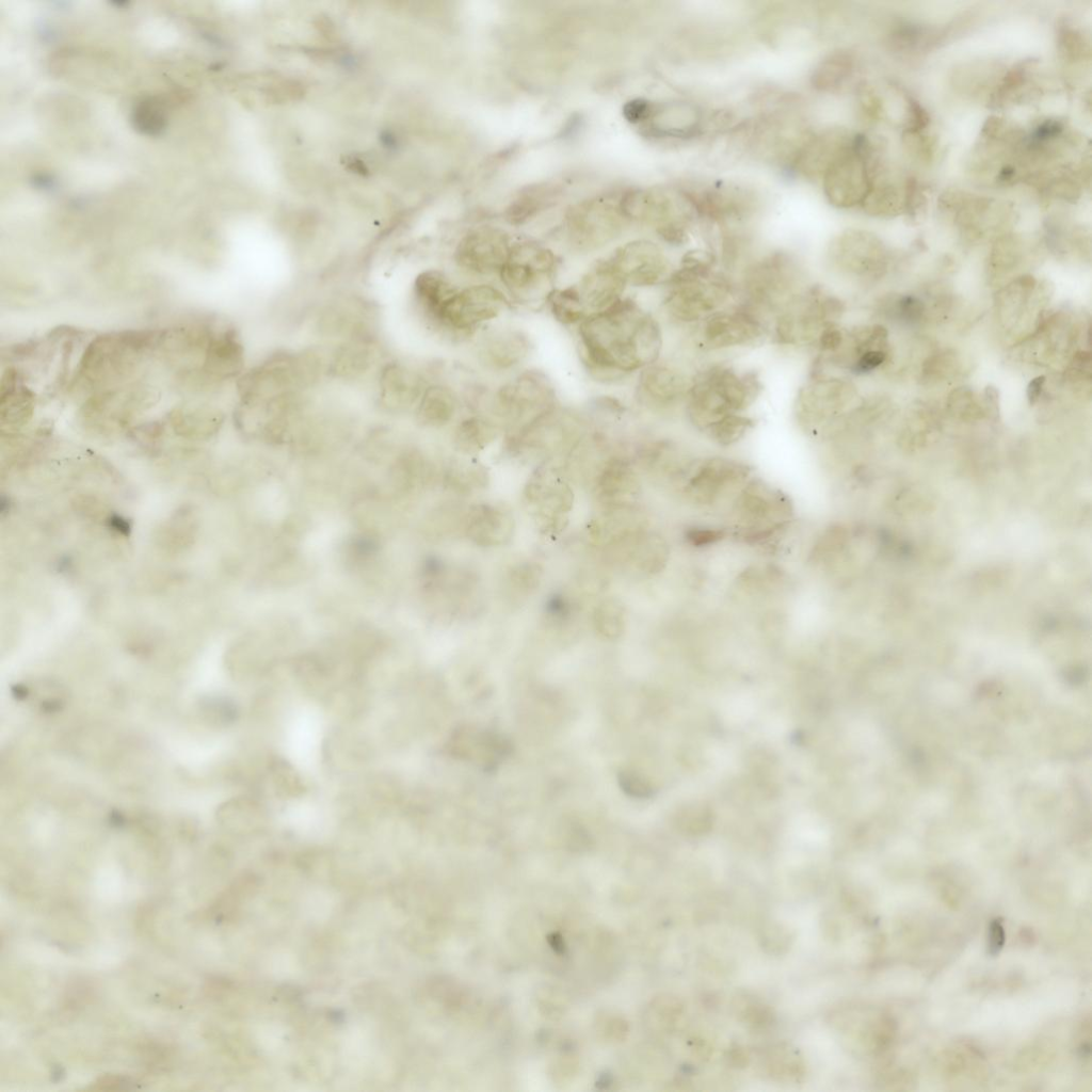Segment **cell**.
Wrapping results in <instances>:
<instances>
[{
	"mask_svg": "<svg viewBox=\"0 0 1092 1092\" xmlns=\"http://www.w3.org/2000/svg\"><path fill=\"white\" fill-rule=\"evenodd\" d=\"M626 624V607L616 597H606L593 609V628L605 640L614 641L620 639L625 632Z\"/></svg>",
	"mask_w": 1092,
	"mask_h": 1092,
	"instance_id": "obj_47",
	"label": "cell"
},
{
	"mask_svg": "<svg viewBox=\"0 0 1092 1092\" xmlns=\"http://www.w3.org/2000/svg\"><path fill=\"white\" fill-rule=\"evenodd\" d=\"M844 129L828 128L810 135L798 149L793 164L806 177H822L829 165L852 143Z\"/></svg>",
	"mask_w": 1092,
	"mask_h": 1092,
	"instance_id": "obj_38",
	"label": "cell"
},
{
	"mask_svg": "<svg viewBox=\"0 0 1092 1092\" xmlns=\"http://www.w3.org/2000/svg\"><path fill=\"white\" fill-rule=\"evenodd\" d=\"M661 288V318L669 325L687 331L737 299L735 278L719 269L709 248L685 252Z\"/></svg>",
	"mask_w": 1092,
	"mask_h": 1092,
	"instance_id": "obj_2",
	"label": "cell"
},
{
	"mask_svg": "<svg viewBox=\"0 0 1092 1092\" xmlns=\"http://www.w3.org/2000/svg\"><path fill=\"white\" fill-rule=\"evenodd\" d=\"M152 392L145 388L114 389L93 396L82 407L86 424L108 428L125 424L141 410L150 406Z\"/></svg>",
	"mask_w": 1092,
	"mask_h": 1092,
	"instance_id": "obj_32",
	"label": "cell"
},
{
	"mask_svg": "<svg viewBox=\"0 0 1092 1092\" xmlns=\"http://www.w3.org/2000/svg\"><path fill=\"white\" fill-rule=\"evenodd\" d=\"M464 412L459 386L438 378L428 384L412 414L420 428L440 430L453 425Z\"/></svg>",
	"mask_w": 1092,
	"mask_h": 1092,
	"instance_id": "obj_35",
	"label": "cell"
},
{
	"mask_svg": "<svg viewBox=\"0 0 1092 1092\" xmlns=\"http://www.w3.org/2000/svg\"><path fill=\"white\" fill-rule=\"evenodd\" d=\"M961 360L957 351L945 349L929 355L922 363L920 380L924 383H937L957 375Z\"/></svg>",
	"mask_w": 1092,
	"mask_h": 1092,
	"instance_id": "obj_51",
	"label": "cell"
},
{
	"mask_svg": "<svg viewBox=\"0 0 1092 1092\" xmlns=\"http://www.w3.org/2000/svg\"><path fill=\"white\" fill-rule=\"evenodd\" d=\"M768 336V322L745 305L735 301L688 330L686 348L694 356L722 355L754 348Z\"/></svg>",
	"mask_w": 1092,
	"mask_h": 1092,
	"instance_id": "obj_13",
	"label": "cell"
},
{
	"mask_svg": "<svg viewBox=\"0 0 1092 1092\" xmlns=\"http://www.w3.org/2000/svg\"><path fill=\"white\" fill-rule=\"evenodd\" d=\"M693 372L678 359L664 357L643 368L633 379V408L663 421L684 416Z\"/></svg>",
	"mask_w": 1092,
	"mask_h": 1092,
	"instance_id": "obj_17",
	"label": "cell"
},
{
	"mask_svg": "<svg viewBox=\"0 0 1092 1092\" xmlns=\"http://www.w3.org/2000/svg\"><path fill=\"white\" fill-rule=\"evenodd\" d=\"M592 489L600 508L637 504L642 485L632 460L617 450L598 472Z\"/></svg>",
	"mask_w": 1092,
	"mask_h": 1092,
	"instance_id": "obj_31",
	"label": "cell"
},
{
	"mask_svg": "<svg viewBox=\"0 0 1092 1092\" xmlns=\"http://www.w3.org/2000/svg\"><path fill=\"white\" fill-rule=\"evenodd\" d=\"M574 284L589 316L609 308L628 294L627 285L608 254L594 259Z\"/></svg>",
	"mask_w": 1092,
	"mask_h": 1092,
	"instance_id": "obj_33",
	"label": "cell"
},
{
	"mask_svg": "<svg viewBox=\"0 0 1092 1092\" xmlns=\"http://www.w3.org/2000/svg\"><path fill=\"white\" fill-rule=\"evenodd\" d=\"M439 370L401 358L384 360L374 375L375 406L387 415L413 413L428 384L441 378Z\"/></svg>",
	"mask_w": 1092,
	"mask_h": 1092,
	"instance_id": "obj_23",
	"label": "cell"
},
{
	"mask_svg": "<svg viewBox=\"0 0 1092 1092\" xmlns=\"http://www.w3.org/2000/svg\"><path fill=\"white\" fill-rule=\"evenodd\" d=\"M448 749L452 756L477 762L485 771H493L511 755L513 745L509 738L499 733L461 726L452 733Z\"/></svg>",
	"mask_w": 1092,
	"mask_h": 1092,
	"instance_id": "obj_34",
	"label": "cell"
},
{
	"mask_svg": "<svg viewBox=\"0 0 1092 1092\" xmlns=\"http://www.w3.org/2000/svg\"><path fill=\"white\" fill-rule=\"evenodd\" d=\"M503 433L502 427L491 416L465 411L452 425L451 441L463 456L476 457Z\"/></svg>",
	"mask_w": 1092,
	"mask_h": 1092,
	"instance_id": "obj_39",
	"label": "cell"
},
{
	"mask_svg": "<svg viewBox=\"0 0 1092 1092\" xmlns=\"http://www.w3.org/2000/svg\"><path fill=\"white\" fill-rule=\"evenodd\" d=\"M592 427L585 407L560 402L526 425L504 433V449L511 456L541 464L565 455Z\"/></svg>",
	"mask_w": 1092,
	"mask_h": 1092,
	"instance_id": "obj_9",
	"label": "cell"
},
{
	"mask_svg": "<svg viewBox=\"0 0 1092 1092\" xmlns=\"http://www.w3.org/2000/svg\"><path fill=\"white\" fill-rule=\"evenodd\" d=\"M513 240L498 226L473 227L454 244L449 271L464 283H497Z\"/></svg>",
	"mask_w": 1092,
	"mask_h": 1092,
	"instance_id": "obj_21",
	"label": "cell"
},
{
	"mask_svg": "<svg viewBox=\"0 0 1092 1092\" xmlns=\"http://www.w3.org/2000/svg\"><path fill=\"white\" fill-rule=\"evenodd\" d=\"M853 58L846 51H835L824 57L814 68L812 84L822 92L838 90L853 70Z\"/></svg>",
	"mask_w": 1092,
	"mask_h": 1092,
	"instance_id": "obj_46",
	"label": "cell"
},
{
	"mask_svg": "<svg viewBox=\"0 0 1092 1092\" xmlns=\"http://www.w3.org/2000/svg\"><path fill=\"white\" fill-rule=\"evenodd\" d=\"M611 565L631 577L645 579L661 573L670 558L667 540L649 528L603 549Z\"/></svg>",
	"mask_w": 1092,
	"mask_h": 1092,
	"instance_id": "obj_26",
	"label": "cell"
},
{
	"mask_svg": "<svg viewBox=\"0 0 1092 1092\" xmlns=\"http://www.w3.org/2000/svg\"><path fill=\"white\" fill-rule=\"evenodd\" d=\"M324 380V358L309 346L269 354L238 378L237 388L240 404L256 405L286 391H312Z\"/></svg>",
	"mask_w": 1092,
	"mask_h": 1092,
	"instance_id": "obj_6",
	"label": "cell"
},
{
	"mask_svg": "<svg viewBox=\"0 0 1092 1092\" xmlns=\"http://www.w3.org/2000/svg\"><path fill=\"white\" fill-rule=\"evenodd\" d=\"M561 268L562 259L552 247L535 239H514L497 284L513 307H544Z\"/></svg>",
	"mask_w": 1092,
	"mask_h": 1092,
	"instance_id": "obj_8",
	"label": "cell"
},
{
	"mask_svg": "<svg viewBox=\"0 0 1092 1092\" xmlns=\"http://www.w3.org/2000/svg\"><path fill=\"white\" fill-rule=\"evenodd\" d=\"M513 308L497 283L456 278L419 317L443 341L468 346L483 328L504 319Z\"/></svg>",
	"mask_w": 1092,
	"mask_h": 1092,
	"instance_id": "obj_3",
	"label": "cell"
},
{
	"mask_svg": "<svg viewBox=\"0 0 1092 1092\" xmlns=\"http://www.w3.org/2000/svg\"><path fill=\"white\" fill-rule=\"evenodd\" d=\"M314 331L321 339L333 343L376 337L367 305L351 296L324 303L316 312Z\"/></svg>",
	"mask_w": 1092,
	"mask_h": 1092,
	"instance_id": "obj_28",
	"label": "cell"
},
{
	"mask_svg": "<svg viewBox=\"0 0 1092 1092\" xmlns=\"http://www.w3.org/2000/svg\"><path fill=\"white\" fill-rule=\"evenodd\" d=\"M858 402V389L849 376L832 372L808 374L794 397L792 416L805 435L823 440Z\"/></svg>",
	"mask_w": 1092,
	"mask_h": 1092,
	"instance_id": "obj_11",
	"label": "cell"
},
{
	"mask_svg": "<svg viewBox=\"0 0 1092 1092\" xmlns=\"http://www.w3.org/2000/svg\"><path fill=\"white\" fill-rule=\"evenodd\" d=\"M489 479L487 467L477 457L457 459L447 470L448 485L463 496L475 495L485 489Z\"/></svg>",
	"mask_w": 1092,
	"mask_h": 1092,
	"instance_id": "obj_45",
	"label": "cell"
},
{
	"mask_svg": "<svg viewBox=\"0 0 1092 1092\" xmlns=\"http://www.w3.org/2000/svg\"><path fill=\"white\" fill-rule=\"evenodd\" d=\"M888 262L883 242L873 234L855 228L834 236L823 257V268L831 277L857 288H866L880 280Z\"/></svg>",
	"mask_w": 1092,
	"mask_h": 1092,
	"instance_id": "obj_15",
	"label": "cell"
},
{
	"mask_svg": "<svg viewBox=\"0 0 1092 1092\" xmlns=\"http://www.w3.org/2000/svg\"><path fill=\"white\" fill-rule=\"evenodd\" d=\"M737 1008L742 1021L754 1028H762L772 1021V1012L762 1003L749 997H742V1001L738 1003Z\"/></svg>",
	"mask_w": 1092,
	"mask_h": 1092,
	"instance_id": "obj_57",
	"label": "cell"
},
{
	"mask_svg": "<svg viewBox=\"0 0 1092 1092\" xmlns=\"http://www.w3.org/2000/svg\"><path fill=\"white\" fill-rule=\"evenodd\" d=\"M573 333L584 373L599 385L630 381L662 357L661 319L629 294L587 317Z\"/></svg>",
	"mask_w": 1092,
	"mask_h": 1092,
	"instance_id": "obj_1",
	"label": "cell"
},
{
	"mask_svg": "<svg viewBox=\"0 0 1092 1092\" xmlns=\"http://www.w3.org/2000/svg\"><path fill=\"white\" fill-rule=\"evenodd\" d=\"M134 122L145 132L156 133L164 127V108L154 99H144L134 110Z\"/></svg>",
	"mask_w": 1092,
	"mask_h": 1092,
	"instance_id": "obj_53",
	"label": "cell"
},
{
	"mask_svg": "<svg viewBox=\"0 0 1092 1092\" xmlns=\"http://www.w3.org/2000/svg\"><path fill=\"white\" fill-rule=\"evenodd\" d=\"M770 1061V1072L776 1076L797 1077L802 1074V1064L798 1060V1056L787 1048H777L772 1055Z\"/></svg>",
	"mask_w": 1092,
	"mask_h": 1092,
	"instance_id": "obj_56",
	"label": "cell"
},
{
	"mask_svg": "<svg viewBox=\"0 0 1092 1092\" xmlns=\"http://www.w3.org/2000/svg\"><path fill=\"white\" fill-rule=\"evenodd\" d=\"M620 788L630 798L648 799L654 796L652 783L637 771L624 769L617 774Z\"/></svg>",
	"mask_w": 1092,
	"mask_h": 1092,
	"instance_id": "obj_54",
	"label": "cell"
},
{
	"mask_svg": "<svg viewBox=\"0 0 1092 1092\" xmlns=\"http://www.w3.org/2000/svg\"><path fill=\"white\" fill-rule=\"evenodd\" d=\"M579 613L576 598L565 591L550 593L543 605V619L551 628H562L573 622Z\"/></svg>",
	"mask_w": 1092,
	"mask_h": 1092,
	"instance_id": "obj_50",
	"label": "cell"
},
{
	"mask_svg": "<svg viewBox=\"0 0 1092 1092\" xmlns=\"http://www.w3.org/2000/svg\"><path fill=\"white\" fill-rule=\"evenodd\" d=\"M712 809L702 802H690L680 806L675 815V825L682 834L701 836L708 833L713 825Z\"/></svg>",
	"mask_w": 1092,
	"mask_h": 1092,
	"instance_id": "obj_49",
	"label": "cell"
},
{
	"mask_svg": "<svg viewBox=\"0 0 1092 1092\" xmlns=\"http://www.w3.org/2000/svg\"><path fill=\"white\" fill-rule=\"evenodd\" d=\"M846 311L841 296L813 282L770 321L768 338L783 349H814L823 330L840 323Z\"/></svg>",
	"mask_w": 1092,
	"mask_h": 1092,
	"instance_id": "obj_10",
	"label": "cell"
},
{
	"mask_svg": "<svg viewBox=\"0 0 1092 1092\" xmlns=\"http://www.w3.org/2000/svg\"><path fill=\"white\" fill-rule=\"evenodd\" d=\"M793 517V505L780 488L752 477L728 505L734 534L750 544L769 541Z\"/></svg>",
	"mask_w": 1092,
	"mask_h": 1092,
	"instance_id": "obj_12",
	"label": "cell"
},
{
	"mask_svg": "<svg viewBox=\"0 0 1092 1092\" xmlns=\"http://www.w3.org/2000/svg\"><path fill=\"white\" fill-rule=\"evenodd\" d=\"M727 534V530L721 527L713 526H692L685 531L686 542L696 548L707 547L722 541Z\"/></svg>",
	"mask_w": 1092,
	"mask_h": 1092,
	"instance_id": "obj_55",
	"label": "cell"
},
{
	"mask_svg": "<svg viewBox=\"0 0 1092 1092\" xmlns=\"http://www.w3.org/2000/svg\"><path fill=\"white\" fill-rule=\"evenodd\" d=\"M752 467L737 459L712 455L695 459L678 494L697 509H717L733 501L752 478Z\"/></svg>",
	"mask_w": 1092,
	"mask_h": 1092,
	"instance_id": "obj_20",
	"label": "cell"
},
{
	"mask_svg": "<svg viewBox=\"0 0 1092 1092\" xmlns=\"http://www.w3.org/2000/svg\"><path fill=\"white\" fill-rule=\"evenodd\" d=\"M755 425V417L748 413L733 414L710 425L703 434L719 447H729L744 438Z\"/></svg>",
	"mask_w": 1092,
	"mask_h": 1092,
	"instance_id": "obj_48",
	"label": "cell"
},
{
	"mask_svg": "<svg viewBox=\"0 0 1092 1092\" xmlns=\"http://www.w3.org/2000/svg\"><path fill=\"white\" fill-rule=\"evenodd\" d=\"M1006 935L1002 924L999 919H993L989 924L987 936H986V949L991 956H996L1000 952L1005 945Z\"/></svg>",
	"mask_w": 1092,
	"mask_h": 1092,
	"instance_id": "obj_59",
	"label": "cell"
},
{
	"mask_svg": "<svg viewBox=\"0 0 1092 1092\" xmlns=\"http://www.w3.org/2000/svg\"><path fill=\"white\" fill-rule=\"evenodd\" d=\"M870 145L864 135L853 136L850 146L823 173L822 188L831 205L837 208L862 206L878 171Z\"/></svg>",
	"mask_w": 1092,
	"mask_h": 1092,
	"instance_id": "obj_22",
	"label": "cell"
},
{
	"mask_svg": "<svg viewBox=\"0 0 1092 1092\" xmlns=\"http://www.w3.org/2000/svg\"><path fill=\"white\" fill-rule=\"evenodd\" d=\"M1051 293L1049 285L1039 283L1029 274L1015 277L996 294V319L1003 331L1019 334L1021 341L1025 338L1024 328L1034 331L1045 315Z\"/></svg>",
	"mask_w": 1092,
	"mask_h": 1092,
	"instance_id": "obj_24",
	"label": "cell"
},
{
	"mask_svg": "<svg viewBox=\"0 0 1092 1092\" xmlns=\"http://www.w3.org/2000/svg\"><path fill=\"white\" fill-rule=\"evenodd\" d=\"M544 577L543 566L531 560L509 565L503 572L502 591L512 604L521 605L540 589Z\"/></svg>",
	"mask_w": 1092,
	"mask_h": 1092,
	"instance_id": "obj_41",
	"label": "cell"
},
{
	"mask_svg": "<svg viewBox=\"0 0 1092 1092\" xmlns=\"http://www.w3.org/2000/svg\"><path fill=\"white\" fill-rule=\"evenodd\" d=\"M202 364V371L209 380L238 379L245 366L244 346L238 331L226 326L214 332Z\"/></svg>",
	"mask_w": 1092,
	"mask_h": 1092,
	"instance_id": "obj_37",
	"label": "cell"
},
{
	"mask_svg": "<svg viewBox=\"0 0 1092 1092\" xmlns=\"http://www.w3.org/2000/svg\"><path fill=\"white\" fill-rule=\"evenodd\" d=\"M982 402L986 415H998V391L993 386H987L982 395Z\"/></svg>",
	"mask_w": 1092,
	"mask_h": 1092,
	"instance_id": "obj_62",
	"label": "cell"
},
{
	"mask_svg": "<svg viewBox=\"0 0 1092 1092\" xmlns=\"http://www.w3.org/2000/svg\"><path fill=\"white\" fill-rule=\"evenodd\" d=\"M159 338L149 332H126L96 338L82 356L78 381L86 388H96L125 380L134 372L144 354Z\"/></svg>",
	"mask_w": 1092,
	"mask_h": 1092,
	"instance_id": "obj_14",
	"label": "cell"
},
{
	"mask_svg": "<svg viewBox=\"0 0 1092 1092\" xmlns=\"http://www.w3.org/2000/svg\"><path fill=\"white\" fill-rule=\"evenodd\" d=\"M736 301L770 321L812 283L805 260L796 252L775 248L756 254L735 278Z\"/></svg>",
	"mask_w": 1092,
	"mask_h": 1092,
	"instance_id": "obj_5",
	"label": "cell"
},
{
	"mask_svg": "<svg viewBox=\"0 0 1092 1092\" xmlns=\"http://www.w3.org/2000/svg\"><path fill=\"white\" fill-rule=\"evenodd\" d=\"M946 405L953 415L961 418L977 419L986 415L982 397L979 399L974 390L964 386L949 395Z\"/></svg>",
	"mask_w": 1092,
	"mask_h": 1092,
	"instance_id": "obj_52",
	"label": "cell"
},
{
	"mask_svg": "<svg viewBox=\"0 0 1092 1092\" xmlns=\"http://www.w3.org/2000/svg\"><path fill=\"white\" fill-rule=\"evenodd\" d=\"M384 362L376 337L356 338L328 347L327 379L353 384L366 380Z\"/></svg>",
	"mask_w": 1092,
	"mask_h": 1092,
	"instance_id": "obj_30",
	"label": "cell"
},
{
	"mask_svg": "<svg viewBox=\"0 0 1092 1092\" xmlns=\"http://www.w3.org/2000/svg\"><path fill=\"white\" fill-rule=\"evenodd\" d=\"M1 421L9 427H20L31 417L34 396L21 384L19 373L10 369L1 383Z\"/></svg>",
	"mask_w": 1092,
	"mask_h": 1092,
	"instance_id": "obj_40",
	"label": "cell"
},
{
	"mask_svg": "<svg viewBox=\"0 0 1092 1092\" xmlns=\"http://www.w3.org/2000/svg\"><path fill=\"white\" fill-rule=\"evenodd\" d=\"M565 841L571 848L588 847L591 838L587 829L577 820L568 819L562 824Z\"/></svg>",
	"mask_w": 1092,
	"mask_h": 1092,
	"instance_id": "obj_58",
	"label": "cell"
},
{
	"mask_svg": "<svg viewBox=\"0 0 1092 1092\" xmlns=\"http://www.w3.org/2000/svg\"><path fill=\"white\" fill-rule=\"evenodd\" d=\"M544 307L557 323L572 331L589 317L574 283L557 286L546 299Z\"/></svg>",
	"mask_w": 1092,
	"mask_h": 1092,
	"instance_id": "obj_44",
	"label": "cell"
},
{
	"mask_svg": "<svg viewBox=\"0 0 1092 1092\" xmlns=\"http://www.w3.org/2000/svg\"><path fill=\"white\" fill-rule=\"evenodd\" d=\"M564 237L567 248L578 256L593 255L623 234L628 221L621 197L600 196L575 205L566 213Z\"/></svg>",
	"mask_w": 1092,
	"mask_h": 1092,
	"instance_id": "obj_19",
	"label": "cell"
},
{
	"mask_svg": "<svg viewBox=\"0 0 1092 1092\" xmlns=\"http://www.w3.org/2000/svg\"><path fill=\"white\" fill-rule=\"evenodd\" d=\"M468 346L473 370L493 382L527 368L535 348L527 328L504 319L483 328Z\"/></svg>",
	"mask_w": 1092,
	"mask_h": 1092,
	"instance_id": "obj_16",
	"label": "cell"
},
{
	"mask_svg": "<svg viewBox=\"0 0 1092 1092\" xmlns=\"http://www.w3.org/2000/svg\"><path fill=\"white\" fill-rule=\"evenodd\" d=\"M647 528L648 517L637 503L600 508L589 520L587 532L592 545L605 549Z\"/></svg>",
	"mask_w": 1092,
	"mask_h": 1092,
	"instance_id": "obj_36",
	"label": "cell"
},
{
	"mask_svg": "<svg viewBox=\"0 0 1092 1092\" xmlns=\"http://www.w3.org/2000/svg\"><path fill=\"white\" fill-rule=\"evenodd\" d=\"M652 112L651 103L644 100L630 101L624 110L625 116L633 123L647 118Z\"/></svg>",
	"mask_w": 1092,
	"mask_h": 1092,
	"instance_id": "obj_60",
	"label": "cell"
},
{
	"mask_svg": "<svg viewBox=\"0 0 1092 1092\" xmlns=\"http://www.w3.org/2000/svg\"><path fill=\"white\" fill-rule=\"evenodd\" d=\"M608 256L628 289L661 288L668 283L676 267L665 250L648 239L627 241L616 246Z\"/></svg>",
	"mask_w": 1092,
	"mask_h": 1092,
	"instance_id": "obj_25",
	"label": "cell"
},
{
	"mask_svg": "<svg viewBox=\"0 0 1092 1092\" xmlns=\"http://www.w3.org/2000/svg\"><path fill=\"white\" fill-rule=\"evenodd\" d=\"M1018 239L1006 237L995 243L989 258V278L994 282L1023 275L1027 266V250Z\"/></svg>",
	"mask_w": 1092,
	"mask_h": 1092,
	"instance_id": "obj_42",
	"label": "cell"
},
{
	"mask_svg": "<svg viewBox=\"0 0 1092 1092\" xmlns=\"http://www.w3.org/2000/svg\"><path fill=\"white\" fill-rule=\"evenodd\" d=\"M762 390L757 370L740 368L725 359L711 360L693 372L684 417L693 429L704 433L728 415L746 414Z\"/></svg>",
	"mask_w": 1092,
	"mask_h": 1092,
	"instance_id": "obj_4",
	"label": "cell"
},
{
	"mask_svg": "<svg viewBox=\"0 0 1092 1092\" xmlns=\"http://www.w3.org/2000/svg\"><path fill=\"white\" fill-rule=\"evenodd\" d=\"M516 520L509 504L479 501L470 505L463 519V530L470 543L481 548L508 545L515 533Z\"/></svg>",
	"mask_w": 1092,
	"mask_h": 1092,
	"instance_id": "obj_29",
	"label": "cell"
},
{
	"mask_svg": "<svg viewBox=\"0 0 1092 1092\" xmlns=\"http://www.w3.org/2000/svg\"><path fill=\"white\" fill-rule=\"evenodd\" d=\"M559 403L558 391L549 374L528 366L507 379L493 382L479 412L491 416L508 433L526 425Z\"/></svg>",
	"mask_w": 1092,
	"mask_h": 1092,
	"instance_id": "obj_7",
	"label": "cell"
},
{
	"mask_svg": "<svg viewBox=\"0 0 1092 1092\" xmlns=\"http://www.w3.org/2000/svg\"><path fill=\"white\" fill-rule=\"evenodd\" d=\"M694 460L677 441L649 437L637 444L632 462L649 478L678 492Z\"/></svg>",
	"mask_w": 1092,
	"mask_h": 1092,
	"instance_id": "obj_27",
	"label": "cell"
},
{
	"mask_svg": "<svg viewBox=\"0 0 1092 1092\" xmlns=\"http://www.w3.org/2000/svg\"><path fill=\"white\" fill-rule=\"evenodd\" d=\"M1046 381V375L1041 374L1029 382L1027 386V399L1030 405H1034L1041 400Z\"/></svg>",
	"mask_w": 1092,
	"mask_h": 1092,
	"instance_id": "obj_61",
	"label": "cell"
},
{
	"mask_svg": "<svg viewBox=\"0 0 1092 1092\" xmlns=\"http://www.w3.org/2000/svg\"><path fill=\"white\" fill-rule=\"evenodd\" d=\"M523 495L525 508L542 534L556 537L566 528L575 494L571 479L557 459L536 466Z\"/></svg>",
	"mask_w": 1092,
	"mask_h": 1092,
	"instance_id": "obj_18",
	"label": "cell"
},
{
	"mask_svg": "<svg viewBox=\"0 0 1092 1092\" xmlns=\"http://www.w3.org/2000/svg\"><path fill=\"white\" fill-rule=\"evenodd\" d=\"M223 421V412L207 405L183 406L172 414L174 429L184 436H210L221 428Z\"/></svg>",
	"mask_w": 1092,
	"mask_h": 1092,
	"instance_id": "obj_43",
	"label": "cell"
}]
</instances>
